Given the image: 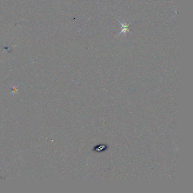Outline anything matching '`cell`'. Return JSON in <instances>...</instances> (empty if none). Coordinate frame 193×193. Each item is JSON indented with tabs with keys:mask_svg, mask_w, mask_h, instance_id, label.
<instances>
[{
	"mask_svg": "<svg viewBox=\"0 0 193 193\" xmlns=\"http://www.w3.org/2000/svg\"><path fill=\"white\" fill-rule=\"evenodd\" d=\"M118 22H119L120 25L122 26V30L120 31V32L118 34L117 36H119V35H120L121 34L126 35L127 32L131 34V32L130 31V30H129V26L131 24V23L133 22V21L130 22L129 24H126V21H124V20H123V21L118 20Z\"/></svg>",
	"mask_w": 193,
	"mask_h": 193,
	"instance_id": "6da1fadb",
	"label": "cell"
}]
</instances>
